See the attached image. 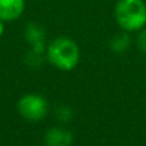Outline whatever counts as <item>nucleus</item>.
Wrapping results in <instances>:
<instances>
[{
  "instance_id": "4",
  "label": "nucleus",
  "mask_w": 146,
  "mask_h": 146,
  "mask_svg": "<svg viewBox=\"0 0 146 146\" xmlns=\"http://www.w3.org/2000/svg\"><path fill=\"white\" fill-rule=\"evenodd\" d=\"M25 10V0H0V19L15 21Z\"/></svg>"
},
{
  "instance_id": "1",
  "label": "nucleus",
  "mask_w": 146,
  "mask_h": 146,
  "mask_svg": "<svg viewBox=\"0 0 146 146\" xmlns=\"http://www.w3.org/2000/svg\"><path fill=\"white\" fill-rule=\"evenodd\" d=\"M48 59L60 71H72L80 62V49L68 37H58L48 46Z\"/></svg>"
},
{
  "instance_id": "8",
  "label": "nucleus",
  "mask_w": 146,
  "mask_h": 146,
  "mask_svg": "<svg viewBox=\"0 0 146 146\" xmlns=\"http://www.w3.org/2000/svg\"><path fill=\"white\" fill-rule=\"evenodd\" d=\"M137 46L139 49L142 51V53L146 54V30L141 31L137 36Z\"/></svg>"
},
{
  "instance_id": "3",
  "label": "nucleus",
  "mask_w": 146,
  "mask_h": 146,
  "mask_svg": "<svg viewBox=\"0 0 146 146\" xmlns=\"http://www.w3.org/2000/svg\"><path fill=\"white\" fill-rule=\"evenodd\" d=\"M19 114L31 122H38L48 114V101L37 94H27L17 103Z\"/></svg>"
},
{
  "instance_id": "6",
  "label": "nucleus",
  "mask_w": 146,
  "mask_h": 146,
  "mask_svg": "<svg viewBox=\"0 0 146 146\" xmlns=\"http://www.w3.org/2000/svg\"><path fill=\"white\" fill-rule=\"evenodd\" d=\"M131 45V38L127 33H118L110 41V49L114 53H123Z\"/></svg>"
},
{
  "instance_id": "9",
  "label": "nucleus",
  "mask_w": 146,
  "mask_h": 146,
  "mask_svg": "<svg viewBox=\"0 0 146 146\" xmlns=\"http://www.w3.org/2000/svg\"><path fill=\"white\" fill-rule=\"evenodd\" d=\"M3 22H4V21L0 19V36L4 33V23H3Z\"/></svg>"
},
{
  "instance_id": "5",
  "label": "nucleus",
  "mask_w": 146,
  "mask_h": 146,
  "mask_svg": "<svg viewBox=\"0 0 146 146\" xmlns=\"http://www.w3.org/2000/svg\"><path fill=\"white\" fill-rule=\"evenodd\" d=\"M44 141L46 146H71L73 142V135L67 129L54 127L45 133Z\"/></svg>"
},
{
  "instance_id": "7",
  "label": "nucleus",
  "mask_w": 146,
  "mask_h": 146,
  "mask_svg": "<svg viewBox=\"0 0 146 146\" xmlns=\"http://www.w3.org/2000/svg\"><path fill=\"white\" fill-rule=\"evenodd\" d=\"M42 36H44L42 30H41L37 25H28L27 26V28H26V37H27L28 41L36 44V45L42 44V41H41Z\"/></svg>"
},
{
  "instance_id": "2",
  "label": "nucleus",
  "mask_w": 146,
  "mask_h": 146,
  "mask_svg": "<svg viewBox=\"0 0 146 146\" xmlns=\"http://www.w3.org/2000/svg\"><path fill=\"white\" fill-rule=\"evenodd\" d=\"M115 19L124 31H139L146 25V4L144 0H118Z\"/></svg>"
}]
</instances>
